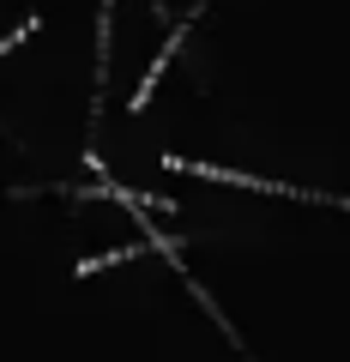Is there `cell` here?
Returning <instances> with one entry per match:
<instances>
[{
  "label": "cell",
  "instance_id": "2",
  "mask_svg": "<svg viewBox=\"0 0 350 362\" xmlns=\"http://www.w3.org/2000/svg\"><path fill=\"white\" fill-rule=\"evenodd\" d=\"M199 13H206V0H199V6H194V18H182V25L169 30V42H163V54H157V61L145 66V78H139V90H133V103H127L133 115H139V109L151 103V90H157V78L169 73V61H175V49H182V37H187V25H199Z\"/></svg>",
  "mask_w": 350,
  "mask_h": 362
},
{
  "label": "cell",
  "instance_id": "3",
  "mask_svg": "<svg viewBox=\"0 0 350 362\" xmlns=\"http://www.w3.org/2000/svg\"><path fill=\"white\" fill-rule=\"evenodd\" d=\"M109 18H115V0L97 6V115H103V85H109Z\"/></svg>",
  "mask_w": 350,
  "mask_h": 362
},
{
  "label": "cell",
  "instance_id": "4",
  "mask_svg": "<svg viewBox=\"0 0 350 362\" xmlns=\"http://www.w3.org/2000/svg\"><path fill=\"white\" fill-rule=\"evenodd\" d=\"M139 247L145 242H133V247H109V254H91V259H78V278H97V272H103V266H121V259H133V254H139Z\"/></svg>",
  "mask_w": 350,
  "mask_h": 362
},
{
  "label": "cell",
  "instance_id": "1",
  "mask_svg": "<svg viewBox=\"0 0 350 362\" xmlns=\"http://www.w3.org/2000/svg\"><path fill=\"white\" fill-rule=\"evenodd\" d=\"M163 169H175V175H194V181H230V187H254V194L314 199V206H344V211H350V199H338V194H308V187H290V181H266V175H247V169H218V163H194V157H163Z\"/></svg>",
  "mask_w": 350,
  "mask_h": 362
}]
</instances>
